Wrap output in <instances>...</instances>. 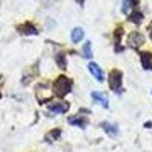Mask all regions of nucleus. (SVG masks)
Masks as SVG:
<instances>
[{"label": "nucleus", "mask_w": 152, "mask_h": 152, "mask_svg": "<svg viewBox=\"0 0 152 152\" xmlns=\"http://www.w3.org/2000/svg\"><path fill=\"white\" fill-rule=\"evenodd\" d=\"M56 62L59 64L61 69H66V55L64 53H58L56 55Z\"/></svg>", "instance_id": "obj_15"}, {"label": "nucleus", "mask_w": 152, "mask_h": 152, "mask_svg": "<svg viewBox=\"0 0 152 152\" xmlns=\"http://www.w3.org/2000/svg\"><path fill=\"white\" fill-rule=\"evenodd\" d=\"M53 90H55V94L58 96H66L72 90V81L66 78V76H59L53 84Z\"/></svg>", "instance_id": "obj_1"}, {"label": "nucleus", "mask_w": 152, "mask_h": 152, "mask_svg": "<svg viewBox=\"0 0 152 152\" xmlns=\"http://www.w3.org/2000/svg\"><path fill=\"white\" fill-rule=\"evenodd\" d=\"M100 128H102L107 134H110V135H117L119 134V128L114 123H111V122H102L100 123Z\"/></svg>", "instance_id": "obj_7"}, {"label": "nucleus", "mask_w": 152, "mask_h": 152, "mask_svg": "<svg viewBox=\"0 0 152 152\" xmlns=\"http://www.w3.org/2000/svg\"><path fill=\"white\" fill-rule=\"evenodd\" d=\"M18 32L20 34H24V35H37L38 34V29L34 26L32 23H23L21 26H18Z\"/></svg>", "instance_id": "obj_5"}, {"label": "nucleus", "mask_w": 152, "mask_h": 152, "mask_svg": "<svg viewBox=\"0 0 152 152\" xmlns=\"http://www.w3.org/2000/svg\"><path fill=\"white\" fill-rule=\"evenodd\" d=\"M108 84H110V88L113 91H119L122 88V72L119 70H111L110 75H108Z\"/></svg>", "instance_id": "obj_2"}, {"label": "nucleus", "mask_w": 152, "mask_h": 152, "mask_svg": "<svg viewBox=\"0 0 152 152\" xmlns=\"http://www.w3.org/2000/svg\"><path fill=\"white\" fill-rule=\"evenodd\" d=\"M88 72L91 73V76L97 82H104V72H102V69L99 67V64H96V62H90V64H88Z\"/></svg>", "instance_id": "obj_3"}, {"label": "nucleus", "mask_w": 152, "mask_h": 152, "mask_svg": "<svg viewBox=\"0 0 152 152\" xmlns=\"http://www.w3.org/2000/svg\"><path fill=\"white\" fill-rule=\"evenodd\" d=\"M70 38H72V43L79 44L81 40L84 38V29L82 28H73L72 29V34H70Z\"/></svg>", "instance_id": "obj_8"}, {"label": "nucleus", "mask_w": 152, "mask_h": 152, "mask_svg": "<svg viewBox=\"0 0 152 152\" xmlns=\"http://www.w3.org/2000/svg\"><path fill=\"white\" fill-rule=\"evenodd\" d=\"M128 20L132 21V23H135V24H140L143 21V14H142L140 11L134 9L132 12H129V14H128Z\"/></svg>", "instance_id": "obj_13"}, {"label": "nucleus", "mask_w": 152, "mask_h": 152, "mask_svg": "<svg viewBox=\"0 0 152 152\" xmlns=\"http://www.w3.org/2000/svg\"><path fill=\"white\" fill-rule=\"evenodd\" d=\"M67 108H69V105L64 104V102H56V104H50L49 105V110L52 111V113H56V114L67 111Z\"/></svg>", "instance_id": "obj_12"}, {"label": "nucleus", "mask_w": 152, "mask_h": 152, "mask_svg": "<svg viewBox=\"0 0 152 152\" xmlns=\"http://www.w3.org/2000/svg\"><path fill=\"white\" fill-rule=\"evenodd\" d=\"M91 99L94 100V102L100 104L104 108H108V107H110V104H108V97H107L105 94H102L100 91H93V93H91Z\"/></svg>", "instance_id": "obj_6"}, {"label": "nucleus", "mask_w": 152, "mask_h": 152, "mask_svg": "<svg viewBox=\"0 0 152 152\" xmlns=\"http://www.w3.org/2000/svg\"><path fill=\"white\" fill-rule=\"evenodd\" d=\"M67 122H69L70 125L79 126V128H85V126L88 125V120H87L85 117H81V116H78V117H69Z\"/></svg>", "instance_id": "obj_10"}, {"label": "nucleus", "mask_w": 152, "mask_h": 152, "mask_svg": "<svg viewBox=\"0 0 152 152\" xmlns=\"http://www.w3.org/2000/svg\"><path fill=\"white\" fill-rule=\"evenodd\" d=\"M140 61H142V66L145 70H152V55L149 52L140 53Z\"/></svg>", "instance_id": "obj_9"}, {"label": "nucleus", "mask_w": 152, "mask_h": 152, "mask_svg": "<svg viewBox=\"0 0 152 152\" xmlns=\"http://www.w3.org/2000/svg\"><path fill=\"white\" fill-rule=\"evenodd\" d=\"M145 43V37L140 34V32H132L129 34L128 37V44L132 47V49H137L138 46H142Z\"/></svg>", "instance_id": "obj_4"}, {"label": "nucleus", "mask_w": 152, "mask_h": 152, "mask_svg": "<svg viewBox=\"0 0 152 152\" xmlns=\"http://www.w3.org/2000/svg\"><path fill=\"white\" fill-rule=\"evenodd\" d=\"M81 50H82V55H84L85 58H91V56H93V52H91V43H90V41H85Z\"/></svg>", "instance_id": "obj_14"}, {"label": "nucleus", "mask_w": 152, "mask_h": 152, "mask_svg": "<svg viewBox=\"0 0 152 152\" xmlns=\"http://www.w3.org/2000/svg\"><path fill=\"white\" fill-rule=\"evenodd\" d=\"M138 0H123V6H122V11L123 14H129V12L134 11V8L137 6Z\"/></svg>", "instance_id": "obj_11"}, {"label": "nucleus", "mask_w": 152, "mask_h": 152, "mask_svg": "<svg viewBox=\"0 0 152 152\" xmlns=\"http://www.w3.org/2000/svg\"><path fill=\"white\" fill-rule=\"evenodd\" d=\"M151 40H152V29H151Z\"/></svg>", "instance_id": "obj_16"}]
</instances>
